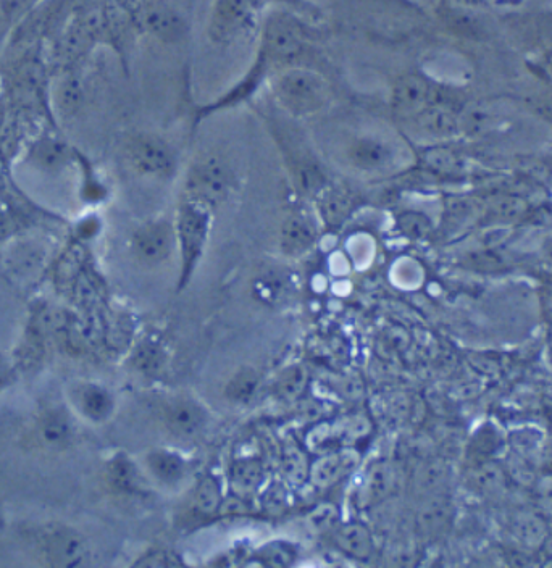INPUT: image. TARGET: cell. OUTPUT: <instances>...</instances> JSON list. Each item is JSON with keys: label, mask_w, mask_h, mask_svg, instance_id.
<instances>
[{"label": "cell", "mask_w": 552, "mask_h": 568, "mask_svg": "<svg viewBox=\"0 0 552 568\" xmlns=\"http://www.w3.org/2000/svg\"><path fill=\"white\" fill-rule=\"evenodd\" d=\"M415 122L430 138L452 139L460 134L459 115L449 105H428L415 117Z\"/></svg>", "instance_id": "5bb4252c"}, {"label": "cell", "mask_w": 552, "mask_h": 568, "mask_svg": "<svg viewBox=\"0 0 552 568\" xmlns=\"http://www.w3.org/2000/svg\"><path fill=\"white\" fill-rule=\"evenodd\" d=\"M440 88L430 83L427 78L420 75L402 76L396 81L391 96L394 112L402 117L415 118L428 105H433L438 99Z\"/></svg>", "instance_id": "ba28073f"}, {"label": "cell", "mask_w": 552, "mask_h": 568, "mask_svg": "<svg viewBox=\"0 0 552 568\" xmlns=\"http://www.w3.org/2000/svg\"><path fill=\"white\" fill-rule=\"evenodd\" d=\"M541 307H543V314L548 322H552V281L546 284L541 293Z\"/></svg>", "instance_id": "ab89813d"}, {"label": "cell", "mask_w": 552, "mask_h": 568, "mask_svg": "<svg viewBox=\"0 0 552 568\" xmlns=\"http://www.w3.org/2000/svg\"><path fill=\"white\" fill-rule=\"evenodd\" d=\"M38 551L52 567H80L89 564L91 549L80 531L67 525H47L38 535Z\"/></svg>", "instance_id": "5b68a950"}, {"label": "cell", "mask_w": 552, "mask_h": 568, "mask_svg": "<svg viewBox=\"0 0 552 568\" xmlns=\"http://www.w3.org/2000/svg\"><path fill=\"white\" fill-rule=\"evenodd\" d=\"M147 468L155 480L167 486H175L186 475V464L180 456L165 449H157L147 454Z\"/></svg>", "instance_id": "ac0fdd59"}, {"label": "cell", "mask_w": 552, "mask_h": 568, "mask_svg": "<svg viewBox=\"0 0 552 568\" xmlns=\"http://www.w3.org/2000/svg\"><path fill=\"white\" fill-rule=\"evenodd\" d=\"M257 4H259V7H262V5L267 4V2H272V0H256Z\"/></svg>", "instance_id": "7bdbcfd3"}, {"label": "cell", "mask_w": 552, "mask_h": 568, "mask_svg": "<svg viewBox=\"0 0 552 568\" xmlns=\"http://www.w3.org/2000/svg\"><path fill=\"white\" fill-rule=\"evenodd\" d=\"M472 485L478 493L496 496L506 489L507 473L506 468L494 464L493 460L481 462L473 465Z\"/></svg>", "instance_id": "ffe728a7"}, {"label": "cell", "mask_w": 552, "mask_h": 568, "mask_svg": "<svg viewBox=\"0 0 552 568\" xmlns=\"http://www.w3.org/2000/svg\"><path fill=\"white\" fill-rule=\"evenodd\" d=\"M425 162L438 172H456L460 167V160L454 152L446 149H433L425 155Z\"/></svg>", "instance_id": "e575fe53"}, {"label": "cell", "mask_w": 552, "mask_h": 568, "mask_svg": "<svg viewBox=\"0 0 552 568\" xmlns=\"http://www.w3.org/2000/svg\"><path fill=\"white\" fill-rule=\"evenodd\" d=\"M551 522L540 510H520L511 522V535L520 548L541 552L551 535Z\"/></svg>", "instance_id": "8fae6325"}, {"label": "cell", "mask_w": 552, "mask_h": 568, "mask_svg": "<svg viewBox=\"0 0 552 568\" xmlns=\"http://www.w3.org/2000/svg\"><path fill=\"white\" fill-rule=\"evenodd\" d=\"M499 443L501 441H499L498 433L493 428L481 430L470 446V459H472L473 465L491 460L494 452L498 451Z\"/></svg>", "instance_id": "f1b7e54d"}, {"label": "cell", "mask_w": 552, "mask_h": 568, "mask_svg": "<svg viewBox=\"0 0 552 568\" xmlns=\"http://www.w3.org/2000/svg\"><path fill=\"white\" fill-rule=\"evenodd\" d=\"M231 191V170L218 155H202L189 168L184 197L215 210L228 199Z\"/></svg>", "instance_id": "277c9868"}, {"label": "cell", "mask_w": 552, "mask_h": 568, "mask_svg": "<svg viewBox=\"0 0 552 568\" xmlns=\"http://www.w3.org/2000/svg\"><path fill=\"white\" fill-rule=\"evenodd\" d=\"M264 478V467L256 459L239 460L231 468V485L239 493H252Z\"/></svg>", "instance_id": "603a6c76"}, {"label": "cell", "mask_w": 552, "mask_h": 568, "mask_svg": "<svg viewBox=\"0 0 552 568\" xmlns=\"http://www.w3.org/2000/svg\"><path fill=\"white\" fill-rule=\"evenodd\" d=\"M465 2H472V4H477L480 0H465Z\"/></svg>", "instance_id": "ee69618b"}, {"label": "cell", "mask_w": 552, "mask_h": 568, "mask_svg": "<svg viewBox=\"0 0 552 568\" xmlns=\"http://www.w3.org/2000/svg\"><path fill=\"white\" fill-rule=\"evenodd\" d=\"M527 210V202L520 199V197L506 196L501 197L498 201L491 205V217L496 220H504V222H512L517 218L522 217L523 213Z\"/></svg>", "instance_id": "4dcf8cb0"}, {"label": "cell", "mask_w": 552, "mask_h": 568, "mask_svg": "<svg viewBox=\"0 0 552 568\" xmlns=\"http://www.w3.org/2000/svg\"><path fill=\"white\" fill-rule=\"evenodd\" d=\"M335 543L344 554L354 559H370L373 554L372 533L359 522L344 523L335 533Z\"/></svg>", "instance_id": "e0dca14e"}, {"label": "cell", "mask_w": 552, "mask_h": 568, "mask_svg": "<svg viewBox=\"0 0 552 568\" xmlns=\"http://www.w3.org/2000/svg\"><path fill=\"white\" fill-rule=\"evenodd\" d=\"M356 460L352 452H335L322 457L315 464L310 465V480L317 488H330L348 475Z\"/></svg>", "instance_id": "2e32d148"}, {"label": "cell", "mask_w": 552, "mask_h": 568, "mask_svg": "<svg viewBox=\"0 0 552 568\" xmlns=\"http://www.w3.org/2000/svg\"><path fill=\"white\" fill-rule=\"evenodd\" d=\"M107 477L113 488L122 493H134L141 486V475L138 468L128 457L118 456L107 467Z\"/></svg>", "instance_id": "44dd1931"}, {"label": "cell", "mask_w": 552, "mask_h": 568, "mask_svg": "<svg viewBox=\"0 0 552 568\" xmlns=\"http://www.w3.org/2000/svg\"><path fill=\"white\" fill-rule=\"evenodd\" d=\"M207 414L201 404L191 399H175L165 409V423L181 439L196 438L204 430Z\"/></svg>", "instance_id": "7c38bea8"}, {"label": "cell", "mask_w": 552, "mask_h": 568, "mask_svg": "<svg viewBox=\"0 0 552 568\" xmlns=\"http://www.w3.org/2000/svg\"><path fill=\"white\" fill-rule=\"evenodd\" d=\"M352 210V201L348 194L341 191H328L320 201V213L330 226L343 225Z\"/></svg>", "instance_id": "484cf974"}, {"label": "cell", "mask_w": 552, "mask_h": 568, "mask_svg": "<svg viewBox=\"0 0 552 568\" xmlns=\"http://www.w3.org/2000/svg\"><path fill=\"white\" fill-rule=\"evenodd\" d=\"M286 472L293 478H301V473H309V468L306 467V459L299 454V451H291L286 457L285 462Z\"/></svg>", "instance_id": "8d00e7d4"}, {"label": "cell", "mask_w": 552, "mask_h": 568, "mask_svg": "<svg viewBox=\"0 0 552 568\" xmlns=\"http://www.w3.org/2000/svg\"><path fill=\"white\" fill-rule=\"evenodd\" d=\"M10 378H12V367H10L9 360L0 354V389L9 385Z\"/></svg>", "instance_id": "60d3db41"}, {"label": "cell", "mask_w": 552, "mask_h": 568, "mask_svg": "<svg viewBox=\"0 0 552 568\" xmlns=\"http://www.w3.org/2000/svg\"><path fill=\"white\" fill-rule=\"evenodd\" d=\"M38 438L47 449L62 451L75 438V425L63 409H51L39 418Z\"/></svg>", "instance_id": "4fadbf2b"}, {"label": "cell", "mask_w": 552, "mask_h": 568, "mask_svg": "<svg viewBox=\"0 0 552 568\" xmlns=\"http://www.w3.org/2000/svg\"><path fill=\"white\" fill-rule=\"evenodd\" d=\"M307 376L302 368H291L283 375L278 385V391L285 399H294L306 388Z\"/></svg>", "instance_id": "836d02e7"}, {"label": "cell", "mask_w": 552, "mask_h": 568, "mask_svg": "<svg viewBox=\"0 0 552 568\" xmlns=\"http://www.w3.org/2000/svg\"><path fill=\"white\" fill-rule=\"evenodd\" d=\"M304 33L288 18H270L265 25L262 46L264 54L273 60L294 59L304 49Z\"/></svg>", "instance_id": "30bf717a"}, {"label": "cell", "mask_w": 552, "mask_h": 568, "mask_svg": "<svg viewBox=\"0 0 552 568\" xmlns=\"http://www.w3.org/2000/svg\"><path fill=\"white\" fill-rule=\"evenodd\" d=\"M259 9L256 0H215L210 36L217 42L235 39L252 25Z\"/></svg>", "instance_id": "52a82bcc"}, {"label": "cell", "mask_w": 552, "mask_h": 568, "mask_svg": "<svg viewBox=\"0 0 552 568\" xmlns=\"http://www.w3.org/2000/svg\"><path fill=\"white\" fill-rule=\"evenodd\" d=\"M312 520H314V527L331 528L336 522V510L330 506L320 507V509H317V512H315Z\"/></svg>", "instance_id": "74e56055"}, {"label": "cell", "mask_w": 552, "mask_h": 568, "mask_svg": "<svg viewBox=\"0 0 552 568\" xmlns=\"http://www.w3.org/2000/svg\"><path fill=\"white\" fill-rule=\"evenodd\" d=\"M223 494L217 478L204 477L197 483L196 491L193 494L194 509L202 515L217 514L222 507Z\"/></svg>", "instance_id": "cb8c5ba5"}, {"label": "cell", "mask_w": 552, "mask_h": 568, "mask_svg": "<svg viewBox=\"0 0 552 568\" xmlns=\"http://www.w3.org/2000/svg\"><path fill=\"white\" fill-rule=\"evenodd\" d=\"M273 92L288 112L307 117L328 104L330 86L317 71L310 68L289 67L276 75Z\"/></svg>", "instance_id": "6da1fadb"}, {"label": "cell", "mask_w": 552, "mask_h": 568, "mask_svg": "<svg viewBox=\"0 0 552 568\" xmlns=\"http://www.w3.org/2000/svg\"><path fill=\"white\" fill-rule=\"evenodd\" d=\"M212 212L207 205L183 197L176 213V244L180 247L181 276L180 286L184 288L189 278L193 276L205 244L209 239Z\"/></svg>", "instance_id": "3957f363"}, {"label": "cell", "mask_w": 552, "mask_h": 568, "mask_svg": "<svg viewBox=\"0 0 552 568\" xmlns=\"http://www.w3.org/2000/svg\"><path fill=\"white\" fill-rule=\"evenodd\" d=\"M393 473L386 464L373 465L367 473L364 485V499L368 504H377L391 493Z\"/></svg>", "instance_id": "d4e9b609"}, {"label": "cell", "mask_w": 552, "mask_h": 568, "mask_svg": "<svg viewBox=\"0 0 552 568\" xmlns=\"http://www.w3.org/2000/svg\"><path fill=\"white\" fill-rule=\"evenodd\" d=\"M259 388V373L254 368H241L225 388L228 401L235 404H247Z\"/></svg>", "instance_id": "7402d4cb"}, {"label": "cell", "mask_w": 552, "mask_h": 568, "mask_svg": "<svg viewBox=\"0 0 552 568\" xmlns=\"http://www.w3.org/2000/svg\"><path fill=\"white\" fill-rule=\"evenodd\" d=\"M126 155L134 170L147 176H170L175 172V155L164 139L152 134H139L126 147Z\"/></svg>", "instance_id": "8992f818"}, {"label": "cell", "mask_w": 552, "mask_h": 568, "mask_svg": "<svg viewBox=\"0 0 552 568\" xmlns=\"http://www.w3.org/2000/svg\"><path fill=\"white\" fill-rule=\"evenodd\" d=\"M404 147L398 138L383 130L359 131L343 146V159L356 172L378 175L402 163Z\"/></svg>", "instance_id": "7a4b0ae2"}, {"label": "cell", "mask_w": 552, "mask_h": 568, "mask_svg": "<svg viewBox=\"0 0 552 568\" xmlns=\"http://www.w3.org/2000/svg\"><path fill=\"white\" fill-rule=\"evenodd\" d=\"M536 468L544 477H552V439L541 443L540 451L536 456Z\"/></svg>", "instance_id": "d590c367"}, {"label": "cell", "mask_w": 552, "mask_h": 568, "mask_svg": "<svg viewBox=\"0 0 552 568\" xmlns=\"http://www.w3.org/2000/svg\"><path fill=\"white\" fill-rule=\"evenodd\" d=\"M167 364V355L160 344L146 341L134 354V365L139 372L147 376L159 375Z\"/></svg>", "instance_id": "4316f807"}, {"label": "cell", "mask_w": 552, "mask_h": 568, "mask_svg": "<svg viewBox=\"0 0 552 568\" xmlns=\"http://www.w3.org/2000/svg\"><path fill=\"white\" fill-rule=\"evenodd\" d=\"M538 510L552 522V481L544 485L538 493Z\"/></svg>", "instance_id": "f35d334b"}, {"label": "cell", "mask_w": 552, "mask_h": 568, "mask_svg": "<svg viewBox=\"0 0 552 568\" xmlns=\"http://www.w3.org/2000/svg\"><path fill=\"white\" fill-rule=\"evenodd\" d=\"M78 406L92 422H104L113 412V397L102 386H84L78 394Z\"/></svg>", "instance_id": "d6986e66"}, {"label": "cell", "mask_w": 552, "mask_h": 568, "mask_svg": "<svg viewBox=\"0 0 552 568\" xmlns=\"http://www.w3.org/2000/svg\"><path fill=\"white\" fill-rule=\"evenodd\" d=\"M134 565L136 567L173 568L181 567L184 562L180 556H176L175 552L167 551V549H154L144 554Z\"/></svg>", "instance_id": "d6a6232c"}, {"label": "cell", "mask_w": 552, "mask_h": 568, "mask_svg": "<svg viewBox=\"0 0 552 568\" xmlns=\"http://www.w3.org/2000/svg\"><path fill=\"white\" fill-rule=\"evenodd\" d=\"M147 25L160 38L176 39L183 33V23L180 18L168 10H154L147 17Z\"/></svg>", "instance_id": "83f0119b"}, {"label": "cell", "mask_w": 552, "mask_h": 568, "mask_svg": "<svg viewBox=\"0 0 552 568\" xmlns=\"http://www.w3.org/2000/svg\"><path fill=\"white\" fill-rule=\"evenodd\" d=\"M259 557L262 564L270 565V567H286L293 562L296 552H294L291 544L273 541V543L267 544L265 548L260 549Z\"/></svg>", "instance_id": "f546056e"}, {"label": "cell", "mask_w": 552, "mask_h": 568, "mask_svg": "<svg viewBox=\"0 0 552 568\" xmlns=\"http://www.w3.org/2000/svg\"><path fill=\"white\" fill-rule=\"evenodd\" d=\"M541 68H543L544 75L548 76L549 80L552 81V52L546 54L543 62H541Z\"/></svg>", "instance_id": "b9f144b4"}, {"label": "cell", "mask_w": 552, "mask_h": 568, "mask_svg": "<svg viewBox=\"0 0 552 568\" xmlns=\"http://www.w3.org/2000/svg\"><path fill=\"white\" fill-rule=\"evenodd\" d=\"M317 230L309 218L302 215L289 217L281 226V249L286 255H301L314 246Z\"/></svg>", "instance_id": "9a60e30c"}, {"label": "cell", "mask_w": 552, "mask_h": 568, "mask_svg": "<svg viewBox=\"0 0 552 568\" xmlns=\"http://www.w3.org/2000/svg\"><path fill=\"white\" fill-rule=\"evenodd\" d=\"M175 243V228L170 223L152 222L134 233L133 251L143 264L159 265L170 257Z\"/></svg>", "instance_id": "9c48e42d"}, {"label": "cell", "mask_w": 552, "mask_h": 568, "mask_svg": "<svg viewBox=\"0 0 552 568\" xmlns=\"http://www.w3.org/2000/svg\"><path fill=\"white\" fill-rule=\"evenodd\" d=\"M398 223L402 233L412 239L427 238L431 231L430 220H428L425 215H422V213H402Z\"/></svg>", "instance_id": "1f68e13d"}]
</instances>
